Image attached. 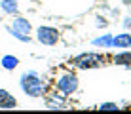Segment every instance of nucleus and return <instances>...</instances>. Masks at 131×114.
Masks as SVG:
<instances>
[{"instance_id":"obj_1","label":"nucleus","mask_w":131,"mask_h":114,"mask_svg":"<svg viewBox=\"0 0 131 114\" xmlns=\"http://www.w3.org/2000/svg\"><path fill=\"white\" fill-rule=\"evenodd\" d=\"M19 88L30 99H40L49 91V82L46 76L38 74L36 70H25L19 76Z\"/></svg>"},{"instance_id":"obj_2","label":"nucleus","mask_w":131,"mask_h":114,"mask_svg":"<svg viewBox=\"0 0 131 114\" xmlns=\"http://www.w3.org/2000/svg\"><path fill=\"white\" fill-rule=\"evenodd\" d=\"M6 30H8V34L13 36L15 40H19V42H23V44H29L30 40H32V23H30L27 17L23 15H13V19L12 23L6 27Z\"/></svg>"},{"instance_id":"obj_3","label":"nucleus","mask_w":131,"mask_h":114,"mask_svg":"<svg viewBox=\"0 0 131 114\" xmlns=\"http://www.w3.org/2000/svg\"><path fill=\"white\" fill-rule=\"evenodd\" d=\"M105 65V57L95 51H84L80 55L72 57V67L78 70H91V68H99Z\"/></svg>"},{"instance_id":"obj_4","label":"nucleus","mask_w":131,"mask_h":114,"mask_svg":"<svg viewBox=\"0 0 131 114\" xmlns=\"http://www.w3.org/2000/svg\"><path fill=\"white\" fill-rule=\"evenodd\" d=\"M78 86H80V80L76 76V72H61L55 80V91H59L61 95H67L70 97L72 93L78 91Z\"/></svg>"},{"instance_id":"obj_5","label":"nucleus","mask_w":131,"mask_h":114,"mask_svg":"<svg viewBox=\"0 0 131 114\" xmlns=\"http://www.w3.org/2000/svg\"><path fill=\"white\" fill-rule=\"evenodd\" d=\"M34 36L42 46H57V42L61 40L59 29L49 27V25H40L38 29L34 30Z\"/></svg>"},{"instance_id":"obj_6","label":"nucleus","mask_w":131,"mask_h":114,"mask_svg":"<svg viewBox=\"0 0 131 114\" xmlns=\"http://www.w3.org/2000/svg\"><path fill=\"white\" fill-rule=\"evenodd\" d=\"M44 105L48 110H65L69 108V97L61 95L59 91H51V93L44 95Z\"/></svg>"},{"instance_id":"obj_7","label":"nucleus","mask_w":131,"mask_h":114,"mask_svg":"<svg viewBox=\"0 0 131 114\" xmlns=\"http://www.w3.org/2000/svg\"><path fill=\"white\" fill-rule=\"evenodd\" d=\"M17 108V99L8 89L0 88V110H13Z\"/></svg>"},{"instance_id":"obj_8","label":"nucleus","mask_w":131,"mask_h":114,"mask_svg":"<svg viewBox=\"0 0 131 114\" xmlns=\"http://www.w3.org/2000/svg\"><path fill=\"white\" fill-rule=\"evenodd\" d=\"M112 48L116 49H131V33H120L112 36Z\"/></svg>"},{"instance_id":"obj_9","label":"nucleus","mask_w":131,"mask_h":114,"mask_svg":"<svg viewBox=\"0 0 131 114\" xmlns=\"http://www.w3.org/2000/svg\"><path fill=\"white\" fill-rule=\"evenodd\" d=\"M112 63L118 67H124L127 68V70H131V51L129 49H120L116 55H112Z\"/></svg>"},{"instance_id":"obj_10","label":"nucleus","mask_w":131,"mask_h":114,"mask_svg":"<svg viewBox=\"0 0 131 114\" xmlns=\"http://www.w3.org/2000/svg\"><path fill=\"white\" fill-rule=\"evenodd\" d=\"M19 57L17 55H12V53H8V55H2L0 57V67L4 68V70H15L17 67H19Z\"/></svg>"},{"instance_id":"obj_11","label":"nucleus","mask_w":131,"mask_h":114,"mask_svg":"<svg viewBox=\"0 0 131 114\" xmlns=\"http://www.w3.org/2000/svg\"><path fill=\"white\" fill-rule=\"evenodd\" d=\"M0 10L6 15H19V0H0Z\"/></svg>"},{"instance_id":"obj_12","label":"nucleus","mask_w":131,"mask_h":114,"mask_svg":"<svg viewBox=\"0 0 131 114\" xmlns=\"http://www.w3.org/2000/svg\"><path fill=\"white\" fill-rule=\"evenodd\" d=\"M112 36L110 33H105L101 36H97V38L91 40V46H97V48H112Z\"/></svg>"},{"instance_id":"obj_13","label":"nucleus","mask_w":131,"mask_h":114,"mask_svg":"<svg viewBox=\"0 0 131 114\" xmlns=\"http://www.w3.org/2000/svg\"><path fill=\"white\" fill-rule=\"evenodd\" d=\"M99 110L101 112H110V110H120L118 103H101L99 105Z\"/></svg>"},{"instance_id":"obj_14","label":"nucleus","mask_w":131,"mask_h":114,"mask_svg":"<svg viewBox=\"0 0 131 114\" xmlns=\"http://www.w3.org/2000/svg\"><path fill=\"white\" fill-rule=\"evenodd\" d=\"M122 27H124V30L131 33V15H125V17H124V21H122Z\"/></svg>"},{"instance_id":"obj_15","label":"nucleus","mask_w":131,"mask_h":114,"mask_svg":"<svg viewBox=\"0 0 131 114\" xmlns=\"http://www.w3.org/2000/svg\"><path fill=\"white\" fill-rule=\"evenodd\" d=\"M95 23H97V27H99V29H106V25H108V21L105 19V17H101V15H97Z\"/></svg>"},{"instance_id":"obj_16","label":"nucleus","mask_w":131,"mask_h":114,"mask_svg":"<svg viewBox=\"0 0 131 114\" xmlns=\"http://www.w3.org/2000/svg\"><path fill=\"white\" fill-rule=\"evenodd\" d=\"M120 2H122V4H124V6H127V8L131 6V0H120Z\"/></svg>"},{"instance_id":"obj_17","label":"nucleus","mask_w":131,"mask_h":114,"mask_svg":"<svg viewBox=\"0 0 131 114\" xmlns=\"http://www.w3.org/2000/svg\"><path fill=\"white\" fill-rule=\"evenodd\" d=\"M0 57H2V53H0Z\"/></svg>"}]
</instances>
